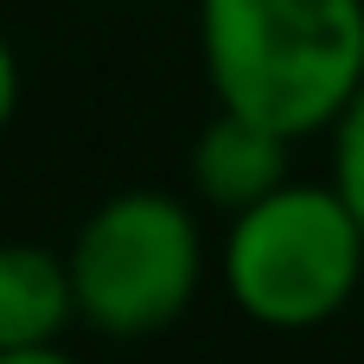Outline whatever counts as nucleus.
Instances as JSON below:
<instances>
[{"instance_id": "1", "label": "nucleus", "mask_w": 364, "mask_h": 364, "mask_svg": "<svg viewBox=\"0 0 364 364\" xmlns=\"http://www.w3.org/2000/svg\"><path fill=\"white\" fill-rule=\"evenodd\" d=\"M192 19L211 109L288 141H326L364 90V0H198Z\"/></svg>"}, {"instance_id": "2", "label": "nucleus", "mask_w": 364, "mask_h": 364, "mask_svg": "<svg viewBox=\"0 0 364 364\" xmlns=\"http://www.w3.org/2000/svg\"><path fill=\"white\" fill-rule=\"evenodd\" d=\"M83 333L134 346L160 339L192 314L205 275H218V243L205 237L198 198L166 186H122L64 243Z\"/></svg>"}, {"instance_id": "3", "label": "nucleus", "mask_w": 364, "mask_h": 364, "mask_svg": "<svg viewBox=\"0 0 364 364\" xmlns=\"http://www.w3.org/2000/svg\"><path fill=\"white\" fill-rule=\"evenodd\" d=\"M218 288L262 333H314L364 288V224L333 179H288L218 230Z\"/></svg>"}, {"instance_id": "4", "label": "nucleus", "mask_w": 364, "mask_h": 364, "mask_svg": "<svg viewBox=\"0 0 364 364\" xmlns=\"http://www.w3.org/2000/svg\"><path fill=\"white\" fill-rule=\"evenodd\" d=\"M294 147L301 141H288V134H275L237 109H211V122L186 147V186L205 211L230 218V211H243V205H256L294 179Z\"/></svg>"}, {"instance_id": "5", "label": "nucleus", "mask_w": 364, "mask_h": 364, "mask_svg": "<svg viewBox=\"0 0 364 364\" xmlns=\"http://www.w3.org/2000/svg\"><path fill=\"white\" fill-rule=\"evenodd\" d=\"M70 326H83L70 256L45 250V243H6L0 250V352L64 346Z\"/></svg>"}, {"instance_id": "6", "label": "nucleus", "mask_w": 364, "mask_h": 364, "mask_svg": "<svg viewBox=\"0 0 364 364\" xmlns=\"http://www.w3.org/2000/svg\"><path fill=\"white\" fill-rule=\"evenodd\" d=\"M326 179L339 186V198L352 205V218L364 224V90L326 128Z\"/></svg>"}, {"instance_id": "7", "label": "nucleus", "mask_w": 364, "mask_h": 364, "mask_svg": "<svg viewBox=\"0 0 364 364\" xmlns=\"http://www.w3.org/2000/svg\"><path fill=\"white\" fill-rule=\"evenodd\" d=\"M0 364H83L70 346H13V352H0Z\"/></svg>"}]
</instances>
